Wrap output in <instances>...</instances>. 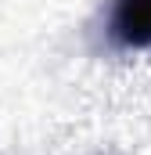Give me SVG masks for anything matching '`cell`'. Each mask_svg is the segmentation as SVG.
Listing matches in <instances>:
<instances>
[{
    "instance_id": "obj_1",
    "label": "cell",
    "mask_w": 151,
    "mask_h": 155,
    "mask_svg": "<svg viewBox=\"0 0 151 155\" xmlns=\"http://www.w3.org/2000/svg\"><path fill=\"white\" fill-rule=\"evenodd\" d=\"M108 29L122 47H151V0H115Z\"/></svg>"
}]
</instances>
